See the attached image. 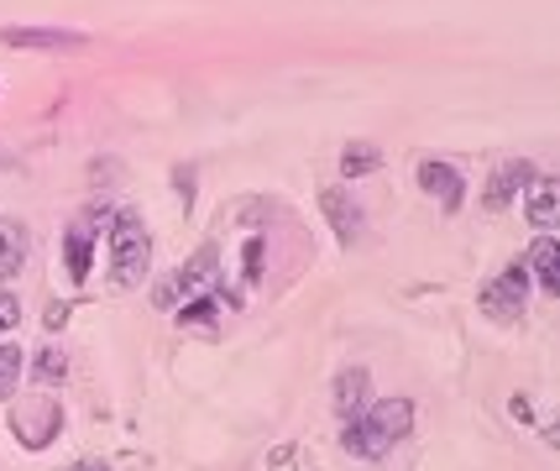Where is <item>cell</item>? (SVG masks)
Here are the masks:
<instances>
[{"label":"cell","instance_id":"obj_1","mask_svg":"<svg viewBox=\"0 0 560 471\" xmlns=\"http://www.w3.org/2000/svg\"><path fill=\"white\" fill-rule=\"evenodd\" d=\"M413 430V404L409 398H383V404H372V409H361L341 430V445L352 450L356 461H383L393 445L404 441Z\"/></svg>","mask_w":560,"mask_h":471},{"label":"cell","instance_id":"obj_2","mask_svg":"<svg viewBox=\"0 0 560 471\" xmlns=\"http://www.w3.org/2000/svg\"><path fill=\"white\" fill-rule=\"evenodd\" d=\"M152 263V236L142 226V215L137 209H116L111 215V289H137L142 283V272Z\"/></svg>","mask_w":560,"mask_h":471},{"label":"cell","instance_id":"obj_3","mask_svg":"<svg viewBox=\"0 0 560 471\" xmlns=\"http://www.w3.org/2000/svg\"><path fill=\"white\" fill-rule=\"evenodd\" d=\"M205 294H220V257H215V246H200V252L178 267V272L157 278L152 304H157V309H178V304L205 298Z\"/></svg>","mask_w":560,"mask_h":471},{"label":"cell","instance_id":"obj_4","mask_svg":"<svg viewBox=\"0 0 560 471\" xmlns=\"http://www.w3.org/2000/svg\"><path fill=\"white\" fill-rule=\"evenodd\" d=\"M476 304H482V315L493 324H519L524 320V304H530V267L524 263L502 267L498 278L476 294Z\"/></svg>","mask_w":560,"mask_h":471},{"label":"cell","instance_id":"obj_5","mask_svg":"<svg viewBox=\"0 0 560 471\" xmlns=\"http://www.w3.org/2000/svg\"><path fill=\"white\" fill-rule=\"evenodd\" d=\"M59 430H63V409H59V398H22L16 404V413H11V435L27 445V450H48V445L59 441Z\"/></svg>","mask_w":560,"mask_h":471},{"label":"cell","instance_id":"obj_6","mask_svg":"<svg viewBox=\"0 0 560 471\" xmlns=\"http://www.w3.org/2000/svg\"><path fill=\"white\" fill-rule=\"evenodd\" d=\"M419 189H424V194H435L445 215H456V209L467 205V178L456 174L450 163H435V157H424V163H419Z\"/></svg>","mask_w":560,"mask_h":471},{"label":"cell","instance_id":"obj_7","mask_svg":"<svg viewBox=\"0 0 560 471\" xmlns=\"http://www.w3.org/2000/svg\"><path fill=\"white\" fill-rule=\"evenodd\" d=\"M534 178V163H524V157H513V163H498L493 168V178H487V189H482V205L487 209H508L519 194H524V183Z\"/></svg>","mask_w":560,"mask_h":471},{"label":"cell","instance_id":"obj_8","mask_svg":"<svg viewBox=\"0 0 560 471\" xmlns=\"http://www.w3.org/2000/svg\"><path fill=\"white\" fill-rule=\"evenodd\" d=\"M0 42L5 48H48V53H59V48H85L89 37L79 27H0Z\"/></svg>","mask_w":560,"mask_h":471},{"label":"cell","instance_id":"obj_9","mask_svg":"<svg viewBox=\"0 0 560 471\" xmlns=\"http://www.w3.org/2000/svg\"><path fill=\"white\" fill-rule=\"evenodd\" d=\"M320 209H324V220H330V231H335L341 246H356V241H361V231H367V226H361V205H356L346 189H324Z\"/></svg>","mask_w":560,"mask_h":471},{"label":"cell","instance_id":"obj_10","mask_svg":"<svg viewBox=\"0 0 560 471\" xmlns=\"http://www.w3.org/2000/svg\"><path fill=\"white\" fill-rule=\"evenodd\" d=\"M524 215H530L539 231H550L560 220V189H556V174H539L534 168V178L524 183Z\"/></svg>","mask_w":560,"mask_h":471},{"label":"cell","instance_id":"obj_11","mask_svg":"<svg viewBox=\"0 0 560 471\" xmlns=\"http://www.w3.org/2000/svg\"><path fill=\"white\" fill-rule=\"evenodd\" d=\"M27 252H31V231L22 220L0 215V278H16L27 267Z\"/></svg>","mask_w":560,"mask_h":471},{"label":"cell","instance_id":"obj_12","mask_svg":"<svg viewBox=\"0 0 560 471\" xmlns=\"http://www.w3.org/2000/svg\"><path fill=\"white\" fill-rule=\"evenodd\" d=\"M530 267H534V278H539L545 294H560V241L550 231H539L530 241Z\"/></svg>","mask_w":560,"mask_h":471},{"label":"cell","instance_id":"obj_13","mask_svg":"<svg viewBox=\"0 0 560 471\" xmlns=\"http://www.w3.org/2000/svg\"><path fill=\"white\" fill-rule=\"evenodd\" d=\"M367 383H372V378H367V367H346V372L335 378V419H346V424H352L356 413L367 409Z\"/></svg>","mask_w":560,"mask_h":471},{"label":"cell","instance_id":"obj_14","mask_svg":"<svg viewBox=\"0 0 560 471\" xmlns=\"http://www.w3.org/2000/svg\"><path fill=\"white\" fill-rule=\"evenodd\" d=\"M63 263H68V278H74V283H89V267H94V231H89V226H68V236H63Z\"/></svg>","mask_w":560,"mask_h":471},{"label":"cell","instance_id":"obj_15","mask_svg":"<svg viewBox=\"0 0 560 471\" xmlns=\"http://www.w3.org/2000/svg\"><path fill=\"white\" fill-rule=\"evenodd\" d=\"M383 168V152L372 148V142H352V148L341 152V174L346 178H367Z\"/></svg>","mask_w":560,"mask_h":471},{"label":"cell","instance_id":"obj_16","mask_svg":"<svg viewBox=\"0 0 560 471\" xmlns=\"http://www.w3.org/2000/svg\"><path fill=\"white\" fill-rule=\"evenodd\" d=\"M215 298L220 294H205V298H189V304H178L174 315H178V324H194V330H215Z\"/></svg>","mask_w":560,"mask_h":471},{"label":"cell","instance_id":"obj_17","mask_svg":"<svg viewBox=\"0 0 560 471\" xmlns=\"http://www.w3.org/2000/svg\"><path fill=\"white\" fill-rule=\"evenodd\" d=\"M22 367H27V361H22V352H16V346H0V404H5V398H16Z\"/></svg>","mask_w":560,"mask_h":471},{"label":"cell","instance_id":"obj_18","mask_svg":"<svg viewBox=\"0 0 560 471\" xmlns=\"http://www.w3.org/2000/svg\"><path fill=\"white\" fill-rule=\"evenodd\" d=\"M63 372H68V361H63V352L59 346H48V352L37 356V383H63Z\"/></svg>","mask_w":560,"mask_h":471},{"label":"cell","instance_id":"obj_19","mask_svg":"<svg viewBox=\"0 0 560 471\" xmlns=\"http://www.w3.org/2000/svg\"><path fill=\"white\" fill-rule=\"evenodd\" d=\"M16 320H22V298L0 289V330H16Z\"/></svg>","mask_w":560,"mask_h":471},{"label":"cell","instance_id":"obj_20","mask_svg":"<svg viewBox=\"0 0 560 471\" xmlns=\"http://www.w3.org/2000/svg\"><path fill=\"white\" fill-rule=\"evenodd\" d=\"M263 241H246V278H252V283H257V278H263Z\"/></svg>","mask_w":560,"mask_h":471},{"label":"cell","instance_id":"obj_21","mask_svg":"<svg viewBox=\"0 0 560 471\" xmlns=\"http://www.w3.org/2000/svg\"><path fill=\"white\" fill-rule=\"evenodd\" d=\"M63 320H68V304H53L48 309V330H63Z\"/></svg>","mask_w":560,"mask_h":471},{"label":"cell","instance_id":"obj_22","mask_svg":"<svg viewBox=\"0 0 560 471\" xmlns=\"http://www.w3.org/2000/svg\"><path fill=\"white\" fill-rule=\"evenodd\" d=\"M508 409H513V419H519V424H530V398H513Z\"/></svg>","mask_w":560,"mask_h":471},{"label":"cell","instance_id":"obj_23","mask_svg":"<svg viewBox=\"0 0 560 471\" xmlns=\"http://www.w3.org/2000/svg\"><path fill=\"white\" fill-rule=\"evenodd\" d=\"M68 471H111V467H105V461H74Z\"/></svg>","mask_w":560,"mask_h":471}]
</instances>
